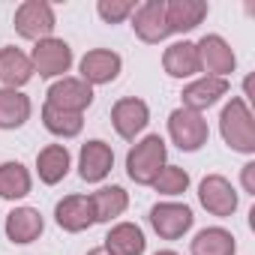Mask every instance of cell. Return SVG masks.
Returning <instances> with one entry per match:
<instances>
[{
	"label": "cell",
	"mask_w": 255,
	"mask_h": 255,
	"mask_svg": "<svg viewBox=\"0 0 255 255\" xmlns=\"http://www.w3.org/2000/svg\"><path fill=\"white\" fill-rule=\"evenodd\" d=\"M219 132H222V141L231 150L246 153V156L255 153V117H252V111H249L243 96H231V102L222 108Z\"/></svg>",
	"instance_id": "cell-1"
},
{
	"label": "cell",
	"mask_w": 255,
	"mask_h": 255,
	"mask_svg": "<svg viewBox=\"0 0 255 255\" xmlns=\"http://www.w3.org/2000/svg\"><path fill=\"white\" fill-rule=\"evenodd\" d=\"M165 156H168L165 138L162 135H144L141 141H135L129 147V153H126V174L138 186H150L156 180V174L168 165Z\"/></svg>",
	"instance_id": "cell-2"
},
{
	"label": "cell",
	"mask_w": 255,
	"mask_h": 255,
	"mask_svg": "<svg viewBox=\"0 0 255 255\" xmlns=\"http://www.w3.org/2000/svg\"><path fill=\"white\" fill-rule=\"evenodd\" d=\"M15 33L21 39H30V42H42L48 36H54V27H57V18H54V9L48 0H24V3L15 9Z\"/></svg>",
	"instance_id": "cell-3"
},
{
	"label": "cell",
	"mask_w": 255,
	"mask_h": 255,
	"mask_svg": "<svg viewBox=\"0 0 255 255\" xmlns=\"http://www.w3.org/2000/svg\"><path fill=\"white\" fill-rule=\"evenodd\" d=\"M168 135L180 150L195 153V150H201L207 144L210 129H207V120L198 111H189V108L180 105V108H174L168 114Z\"/></svg>",
	"instance_id": "cell-4"
},
{
	"label": "cell",
	"mask_w": 255,
	"mask_h": 255,
	"mask_svg": "<svg viewBox=\"0 0 255 255\" xmlns=\"http://www.w3.org/2000/svg\"><path fill=\"white\" fill-rule=\"evenodd\" d=\"M27 57L33 63V72H39V78H63L72 66V48H69V42H63L57 36L33 42V51Z\"/></svg>",
	"instance_id": "cell-5"
},
{
	"label": "cell",
	"mask_w": 255,
	"mask_h": 255,
	"mask_svg": "<svg viewBox=\"0 0 255 255\" xmlns=\"http://www.w3.org/2000/svg\"><path fill=\"white\" fill-rule=\"evenodd\" d=\"M198 201H201V207H204L210 216L228 219V216H234L240 195H237V189L231 186L228 177H222V174H207V177L198 183Z\"/></svg>",
	"instance_id": "cell-6"
},
{
	"label": "cell",
	"mask_w": 255,
	"mask_h": 255,
	"mask_svg": "<svg viewBox=\"0 0 255 255\" xmlns=\"http://www.w3.org/2000/svg\"><path fill=\"white\" fill-rule=\"evenodd\" d=\"M195 51H198V66L201 72H207L210 78H225L234 72L237 66V57H234V48L219 36V33H207L195 42Z\"/></svg>",
	"instance_id": "cell-7"
},
{
	"label": "cell",
	"mask_w": 255,
	"mask_h": 255,
	"mask_svg": "<svg viewBox=\"0 0 255 255\" xmlns=\"http://www.w3.org/2000/svg\"><path fill=\"white\" fill-rule=\"evenodd\" d=\"M147 219H150V228L162 240H180L195 222L192 210L186 204H180V201H159V204H153Z\"/></svg>",
	"instance_id": "cell-8"
},
{
	"label": "cell",
	"mask_w": 255,
	"mask_h": 255,
	"mask_svg": "<svg viewBox=\"0 0 255 255\" xmlns=\"http://www.w3.org/2000/svg\"><path fill=\"white\" fill-rule=\"evenodd\" d=\"M111 123H114V132L126 141H135L141 132H144V126L150 123V108L144 99L138 96H123L114 102L111 108Z\"/></svg>",
	"instance_id": "cell-9"
},
{
	"label": "cell",
	"mask_w": 255,
	"mask_h": 255,
	"mask_svg": "<svg viewBox=\"0 0 255 255\" xmlns=\"http://www.w3.org/2000/svg\"><path fill=\"white\" fill-rule=\"evenodd\" d=\"M129 18H132L135 36L147 45H156V42L171 36L168 18H165V0H144L141 6H135V12Z\"/></svg>",
	"instance_id": "cell-10"
},
{
	"label": "cell",
	"mask_w": 255,
	"mask_h": 255,
	"mask_svg": "<svg viewBox=\"0 0 255 255\" xmlns=\"http://www.w3.org/2000/svg\"><path fill=\"white\" fill-rule=\"evenodd\" d=\"M45 102L54 105V108H60V111L84 114V108H90V102H93V87H90L87 81H81V78L63 75V78H57V81L48 87Z\"/></svg>",
	"instance_id": "cell-11"
},
{
	"label": "cell",
	"mask_w": 255,
	"mask_h": 255,
	"mask_svg": "<svg viewBox=\"0 0 255 255\" xmlns=\"http://www.w3.org/2000/svg\"><path fill=\"white\" fill-rule=\"evenodd\" d=\"M114 168V150L102 138H90L78 153V174L84 183H102Z\"/></svg>",
	"instance_id": "cell-12"
},
{
	"label": "cell",
	"mask_w": 255,
	"mask_h": 255,
	"mask_svg": "<svg viewBox=\"0 0 255 255\" xmlns=\"http://www.w3.org/2000/svg\"><path fill=\"white\" fill-rule=\"evenodd\" d=\"M120 66H123V60H120V54L111 51V48H90V51L81 57V63H78L81 81H87L90 87H96V84H111V81L120 75Z\"/></svg>",
	"instance_id": "cell-13"
},
{
	"label": "cell",
	"mask_w": 255,
	"mask_h": 255,
	"mask_svg": "<svg viewBox=\"0 0 255 255\" xmlns=\"http://www.w3.org/2000/svg\"><path fill=\"white\" fill-rule=\"evenodd\" d=\"M231 90V84H228V78H210V75H201V78H195V81H189L186 87H183V108H189V111H207V108H213L225 93Z\"/></svg>",
	"instance_id": "cell-14"
},
{
	"label": "cell",
	"mask_w": 255,
	"mask_h": 255,
	"mask_svg": "<svg viewBox=\"0 0 255 255\" xmlns=\"http://www.w3.org/2000/svg\"><path fill=\"white\" fill-rule=\"evenodd\" d=\"M54 222H57L63 231H69V234H78V231H87L90 225H96L90 195H66L63 201H57V207H54Z\"/></svg>",
	"instance_id": "cell-15"
},
{
	"label": "cell",
	"mask_w": 255,
	"mask_h": 255,
	"mask_svg": "<svg viewBox=\"0 0 255 255\" xmlns=\"http://www.w3.org/2000/svg\"><path fill=\"white\" fill-rule=\"evenodd\" d=\"M210 6L204 0H165V18L171 33H189L207 18Z\"/></svg>",
	"instance_id": "cell-16"
},
{
	"label": "cell",
	"mask_w": 255,
	"mask_h": 255,
	"mask_svg": "<svg viewBox=\"0 0 255 255\" xmlns=\"http://www.w3.org/2000/svg\"><path fill=\"white\" fill-rule=\"evenodd\" d=\"M45 231V219L36 207H12L6 216V237L18 246L39 240V234Z\"/></svg>",
	"instance_id": "cell-17"
},
{
	"label": "cell",
	"mask_w": 255,
	"mask_h": 255,
	"mask_svg": "<svg viewBox=\"0 0 255 255\" xmlns=\"http://www.w3.org/2000/svg\"><path fill=\"white\" fill-rule=\"evenodd\" d=\"M30 78H33V63L21 48H15V45L0 48V81H3V87L18 90Z\"/></svg>",
	"instance_id": "cell-18"
},
{
	"label": "cell",
	"mask_w": 255,
	"mask_h": 255,
	"mask_svg": "<svg viewBox=\"0 0 255 255\" xmlns=\"http://www.w3.org/2000/svg\"><path fill=\"white\" fill-rule=\"evenodd\" d=\"M144 231L135 225V222H117L111 225V231L105 234V243L102 249L108 255H144Z\"/></svg>",
	"instance_id": "cell-19"
},
{
	"label": "cell",
	"mask_w": 255,
	"mask_h": 255,
	"mask_svg": "<svg viewBox=\"0 0 255 255\" xmlns=\"http://www.w3.org/2000/svg\"><path fill=\"white\" fill-rule=\"evenodd\" d=\"M162 69L171 75V78H192L201 72L198 66V51H195V42L189 39H180V42H171L162 54Z\"/></svg>",
	"instance_id": "cell-20"
},
{
	"label": "cell",
	"mask_w": 255,
	"mask_h": 255,
	"mask_svg": "<svg viewBox=\"0 0 255 255\" xmlns=\"http://www.w3.org/2000/svg\"><path fill=\"white\" fill-rule=\"evenodd\" d=\"M69 165H72V156H69L66 144H45L36 153V174L45 186L60 183L69 174Z\"/></svg>",
	"instance_id": "cell-21"
},
{
	"label": "cell",
	"mask_w": 255,
	"mask_h": 255,
	"mask_svg": "<svg viewBox=\"0 0 255 255\" xmlns=\"http://www.w3.org/2000/svg\"><path fill=\"white\" fill-rule=\"evenodd\" d=\"M189 252L192 255H237V240L228 228H201L192 243H189Z\"/></svg>",
	"instance_id": "cell-22"
},
{
	"label": "cell",
	"mask_w": 255,
	"mask_h": 255,
	"mask_svg": "<svg viewBox=\"0 0 255 255\" xmlns=\"http://www.w3.org/2000/svg\"><path fill=\"white\" fill-rule=\"evenodd\" d=\"M30 99L21 90L0 87V129H21L30 120Z\"/></svg>",
	"instance_id": "cell-23"
},
{
	"label": "cell",
	"mask_w": 255,
	"mask_h": 255,
	"mask_svg": "<svg viewBox=\"0 0 255 255\" xmlns=\"http://www.w3.org/2000/svg\"><path fill=\"white\" fill-rule=\"evenodd\" d=\"M90 204H93L96 222H111V219L126 213V207H129V195H126L123 186H99L90 195Z\"/></svg>",
	"instance_id": "cell-24"
},
{
	"label": "cell",
	"mask_w": 255,
	"mask_h": 255,
	"mask_svg": "<svg viewBox=\"0 0 255 255\" xmlns=\"http://www.w3.org/2000/svg\"><path fill=\"white\" fill-rule=\"evenodd\" d=\"M30 186H33V177L21 162H0V198L6 201L24 198L30 195Z\"/></svg>",
	"instance_id": "cell-25"
},
{
	"label": "cell",
	"mask_w": 255,
	"mask_h": 255,
	"mask_svg": "<svg viewBox=\"0 0 255 255\" xmlns=\"http://www.w3.org/2000/svg\"><path fill=\"white\" fill-rule=\"evenodd\" d=\"M42 126H45L51 135H57V138H75L84 129V114L60 111V108H54V105L45 102L42 105Z\"/></svg>",
	"instance_id": "cell-26"
},
{
	"label": "cell",
	"mask_w": 255,
	"mask_h": 255,
	"mask_svg": "<svg viewBox=\"0 0 255 255\" xmlns=\"http://www.w3.org/2000/svg\"><path fill=\"white\" fill-rule=\"evenodd\" d=\"M159 195H168V198H174V195H183L186 189H189V174L180 168V165H165L159 174H156V180L150 183Z\"/></svg>",
	"instance_id": "cell-27"
},
{
	"label": "cell",
	"mask_w": 255,
	"mask_h": 255,
	"mask_svg": "<svg viewBox=\"0 0 255 255\" xmlns=\"http://www.w3.org/2000/svg\"><path fill=\"white\" fill-rule=\"evenodd\" d=\"M96 12H99V18L105 24H120V21H126L135 12V3L132 0H99Z\"/></svg>",
	"instance_id": "cell-28"
},
{
	"label": "cell",
	"mask_w": 255,
	"mask_h": 255,
	"mask_svg": "<svg viewBox=\"0 0 255 255\" xmlns=\"http://www.w3.org/2000/svg\"><path fill=\"white\" fill-rule=\"evenodd\" d=\"M240 183H243V192H246V195H255V162H246V165H243Z\"/></svg>",
	"instance_id": "cell-29"
},
{
	"label": "cell",
	"mask_w": 255,
	"mask_h": 255,
	"mask_svg": "<svg viewBox=\"0 0 255 255\" xmlns=\"http://www.w3.org/2000/svg\"><path fill=\"white\" fill-rule=\"evenodd\" d=\"M87 255H108V252H105V249H102V246H96V249H90V252H87Z\"/></svg>",
	"instance_id": "cell-30"
},
{
	"label": "cell",
	"mask_w": 255,
	"mask_h": 255,
	"mask_svg": "<svg viewBox=\"0 0 255 255\" xmlns=\"http://www.w3.org/2000/svg\"><path fill=\"white\" fill-rule=\"evenodd\" d=\"M153 255H177L174 249H159V252H153Z\"/></svg>",
	"instance_id": "cell-31"
}]
</instances>
